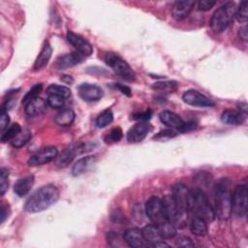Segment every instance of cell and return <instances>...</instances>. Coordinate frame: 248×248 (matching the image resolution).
<instances>
[{
  "label": "cell",
  "mask_w": 248,
  "mask_h": 248,
  "mask_svg": "<svg viewBox=\"0 0 248 248\" xmlns=\"http://www.w3.org/2000/svg\"><path fill=\"white\" fill-rule=\"evenodd\" d=\"M60 192L53 184H46L36 190L26 201L24 209L29 213L42 212L58 201Z\"/></svg>",
  "instance_id": "1"
},
{
  "label": "cell",
  "mask_w": 248,
  "mask_h": 248,
  "mask_svg": "<svg viewBox=\"0 0 248 248\" xmlns=\"http://www.w3.org/2000/svg\"><path fill=\"white\" fill-rule=\"evenodd\" d=\"M232 181L222 177L214 186V213L221 220L229 219L232 215Z\"/></svg>",
  "instance_id": "2"
},
{
  "label": "cell",
  "mask_w": 248,
  "mask_h": 248,
  "mask_svg": "<svg viewBox=\"0 0 248 248\" xmlns=\"http://www.w3.org/2000/svg\"><path fill=\"white\" fill-rule=\"evenodd\" d=\"M189 210L194 216L202 218L206 222H211L215 218L213 207L204 192L200 188L190 190Z\"/></svg>",
  "instance_id": "3"
},
{
  "label": "cell",
  "mask_w": 248,
  "mask_h": 248,
  "mask_svg": "<svg viewBox=\"0 0 248 248\" xmlns=\"http://www.w3.org/2000/svg\"><path fill=\"white\" fill-rule=\"evenodd\" d=\"M174 202L178 210V217L174 224L176 228H184L187 225L189 217V200H190V190L183 183H177L172 188L171 194Z\"/></svg>",
  "instance_id": "4"
},
{
  "label": "cell",
  "mask_w": 248,
  "mask_h": 248,
  "mask_svg": "<svg viewBox=\"0 0 248 248\" xmlns=\"http://www.w3.org/2000/svg\"><path fill=\"white\" fill-rule=\"evenodd\" d=\"M236 6L234 2H227L220 6L212 15L210 28L214 33H222L232 23L235 16Z\"/></svg>",
  "instance_id": "5"
},
{
  "label": "cell",
  "mask_w": 248,
  "mask_h": 248,
  "mask_svg": "<svg viewBox=\"0 0 248 248\" xmlns=\"http://www.w3.org/2000/svg\"><path fill=\"white\" fill-rule=\"evenodd\" d=\"M105 62L108 67L113 70L116 75H118L122 78L129 81H133L135 79V72L130 67V65L118 54L113 52H108L105 56Z\"/></svg>",
  "instance_id": "6"
},
{
  "label": "cell",
  "mask_w": 248,
  "mask_h": 248,
  "mask_svg": "<svg viewBox=\"0 0 248 248\" xmlns=\"http://www.w3.org/2000/svg\"><path fill=\"white\" fill-rule=\"evenodd\" d=\"M248 189L245 184L237 185L232 194V213L244 216L247 213Z\"/></svg>",
  "instance_id": "7"
},
{
  "label": "cell",
  "mask_w": 248,
  "mask_h": 248,
  "mask_svg": "<svg viewBox=\"0 0 248 248\" xmlns=\"http://www.w3.org/2000/svg\"><path fill=\"white\" fill-rule=\"evenodd\" d=\"M145 212L148 218L157 226L169 221L164 213L162 200L158 197H151L147 200L145 203Z\"/></svg>",
  "instance_id": "8"
},
{
  "label": "cell",
  "mask_w": 248,
  "mask_h": 248,
  "mask_svg": "<svg viewBox=\"0 0 248 248\" xmlns=\"http://www.w3.org/2000/svg\"><path fill=\"white\" fill-rule=\"evenodd\" d=\"M57 155H58V151L55 146L49 145V146L43 147L42 149H40L38 152H36L29 158L28 166L38 167V166L47 164L55 160Z\"/></svg>",
  "instance_id": "9"
},
{
  "label": "cell",
  "mask_w": 248,
  "mask_h": 248,
  "mask_svg": "<svg viewBox=\"0 0 248 248\" xmlns=\"http://www.w3.org/2000/svg\"><path fill=\"white\" fill-rule=\"evenodd\" d=\"M182 100L187 105H190L192 107H198V108H211L214 107L215 104L213 101H211L209 98L202 94L201 92L190 89L183 93Z\"/></svg>",
  "instance_id": "10"
},
{
  "label": "cell",
  "mask_w": 248,
  "mask_h": 248,
  "mask_svg": "<svg viewBox=\"0 0 248 248\" xmlns=\"http://www.w3.org/2000/svg\"><path fill=\"white\" fill-rule=\"evenodd\" d=\"M67 40L70 43V45H72L75 47L77 52L81 54L82 56L86 57L92 54L93 47L91 44L82 36L69 30L67 33Z\"/></svg>",
  "instance_id": "11"
},
{
  "label": "cell",
  "mask_w": 248,
  "mask_h": 248,
  "mask_svg": "<svg viewBox=\"0 0 248 248\" xmlns=\"http://www.w3.org/2000/svg\"><path fill=\"white\" fill-rule=\"evenodd\" d=\"M79 97L87 102H96L103 98L104 91L97 84L93 83H81L78 87Z\"/></svg>",
  "instance_id": "12"
},
{
  "label": "cell",
  "mask_w": 248,
  "mask_h": 248,
  "mask_svg": "<svg viewBox=\"0 0 248 248\" xmlns=\"http://www.w3.org/2000/svg\"><path fill=\"white\" fill-rule=\"evenodd\" d=\"M152 130V126L146 121H140L132 126L127 132V140L132 143L140 142L143 140L149 132Z\"/></svg>",
  "instance_id": "13"
},
{
  "label": "cell",
  "mask_w": 248,
  "mask_h": 248,
  "mask_svg": "<svg viewBox=\"0 0 248 248\" xmlns=\"http://www.w3.org/2000/svg\"><path fill=\"white\" fill-rule=\"evenodd\" d=\"M123 238L126 244L133 248L145 247L148 245L142 234V231L138 228H131L126 230L123 233Z\"/></svg>",
  "instance_id": "14"
},
{
  "label": "cell",
  "mask_w": 248,
  "mask_h": 248,
  "mask_svg": "<svg viewBox=\"0 0 248 248\" xmlns=\"http://www.w3.org/2000/svg\"><path fill=\"white\" fill-rule=\"evenodd\" d=\"M195 4L196 2L193 0H181L174 2L171 8V16L177 21L185 19L193 10Z\"/></svg>",
  "instance_id": "15"
},
{
  "label": "cell",
  "mask_w": 248,
  "mask_h": 248,
  "mask_svg": "<svg viewBox=\"0 0 248 248\" xmlns=\"http://www.w3.org/2000/svg\"><path fill=\"white\" fill-rule=\"evenodd\" d=\"M83 57L81 54L78 53V52H72V53H67L64 55L59 56L56 61H55V68L57 70H64L67 68H71L74 67L79 63H81V61L83 60Z\"/></svg>",
  "instance_id": "16"
},
{
  "label": "cell",
  "mask_w": 248,
  "mask_h": 248,
  "mask_svg": "<svg viewBox=\"0 0 248 248\" xmlns=\"http://www.w3.org/2000/svg\"><path fill=\"white\" fill-rule=\"evenodd\" d=\"M77 153H78L77 145L68 146L60 154L57 155V157L54 160V163L60 169L66 168L70 165V163H72V161L76 157Z\"/></svg>",
  "instance_id": "17"
},
{
  "label": "cell",
  "mask_w": 248,
  "mask_h": 248,
  "mask_svg": "<svg viewBox=\"0 0 248 248\" xmlns=\"http://www.w3.org/2000/svg\"><path fill=\"white\" fill-rule=\"evenodd\" d=\"M47 106V102L45 99L37 97L25 105V113L28 116L40 115L46 109Z\"/></svg>",
  "instance_id": "18"
},
{
  "label": "cell",
  "mask_w": 248,
  "mask_h": 248,
  "mask_svg": "<svg viewBox=\"0 0 248 248\" xmlns=\"http://www.w3.org/2000/svg\"><path fill=\"white\" fill-rule=\"evenodd\" d=\"M162 203H163V209H164L166 218L174 225L178 217V210L172 196L170 195V196L164 197V199L162 200Z\"/></svg>",
  "instance_id": "19"
},
{
  "label": "cell",
  "mask_w": 248,
  "mask_h": 248,
  "mask_svg": "<svg viewBox=\"0 0 248 248\" xmlns=\"http://www.w3.org/2000/svg\"><path fill=\"white\" fill-rule=\"evenodd\" d=\"M33 184H34V175L32 174L26 175L24 177L19 178L16 182L14 186V192L17 197L23 198L30 192Z\"/></svg>",
  "instance_id": "20"
},
{
  "label": "cell",
  "mask_w": 248,
  "mask_h": 248,
  "mask_svg": "<svg viewBox=\"0 0 248 248\" xmlns=\"http://www.w3.org/2000/svg\"><path fill=\"white\" fill-rule=\"evenodd\" d=\"M159 118L161 122L166 126L177 130H179L184 124V121L181 119L180 116L170 110H163L162 112H160Z\"/></svg>",
  "instance_id": "21"
},
{
  "label": "cell",
  "mask_w": 248,
  "mask_h": 248,
  "mask_svg": "<svg viewBox=\"0 0 248 248\" xmlns=\"http://www.w3.org/2000/svg\"><path fill=\"white\" fill-rule=\"evenodd\" d=\"M51 54H52V48H51L49 43L46 42L44 44V46H43V47H42V49H41L37 59L35 60L33 69L35 71H40L43 68H45L47 65L48 61H49V59L51 57Z\"/></svg>",
  "instance_id": "22"
},
{
  "label": "cell",
  "mask_w": 248,
  "mask_h": 248,
  "mask_svg": "<svg viewBox=\"0 0 248 248\" xmlns=\"http://www.w3.org/2000/svg\"><path fill=\"white\" fill-rule=\"evenodd\" d=\"M245 119V114L239 110L226 109L221 114V121L227 125H240Z\"/></svg>",
  "instance_id": "23"
},
{
  "label": "cell",
  "mask_w": 248,
  "mask_h": 248,
  "mask_svg": "<svg viewBox=\"0 0 248 248\" xmlns=\"http://www.w3.org/2000/svg\"><path fill=\"white\" fill-rule=\"evenodd\" d=\"M142 234L148 243V246H153L156 242H159L163 240L162 234L160 232V230L157 225H146L145 227L142 228Z\"/></svg>",
  "instance_id": "24"
},
{
  "label": "cell",
  "mask_w": 248,
  "mask_h": 248,
  "mask_svg": "<svg viewBox=\"0 0 248 248\" xmlns=\"http://www.w3.org/2000/svg\"><path fill=\"white\" fill-rule=\"evenodd\" d=\"M94 162H95V158L93 156H85L78 159L73 166L72 174L74 176H79L83 174L91 168Z\"/></svg>",
  "instance_id": "25"
},
{
  "label": "cell",
  "mask_w": 248,
  "mask_h": 248,
  "mask_svg": "<svg viewBox=\"0 0 248 248\" xmlns=\"http://www.w3.org/2000/svg\"><path fill=\"white\" fill-rule=\"evenodd\" d=\"M75 117H76V114L72 108H61L55 115V122L59 126L67 127L72 125V123L75 120Z\"/></svg>",
  "instance_id": "26"
},
{
  "label": "cell",
  "mask_w": 248,
  "mask_h": 248,
  "mask_svg": "<svg viewBox=\"0 0 248 248\" xmlns=\"http://www.w3.org/2000/svg\"><path fill=\"white\" fill-rule=\"evenodd\" d=\"M190 231L198 236H203L207 232V222L202 218L194 216L190 222Z\"/></svg>",
  "instance_id": "27"
},
{
  "label": "cell",
  "mask_w": 248,
  "mask_h": 248,
  "mask_svg": "<svg viewBox=\"0 0 248 248\" xmlns=\"http://www.w3.org/2000/svg\"><path fill=\"white\" fill-rule=\"evenodd\" d=\"M178 87V83L175 80H161L152 84V88L156 91L163 93H172Z\"/></svg>",
  "instance_id": "28"
},
{
  "label": "cell",
  "mask_w": 248,
  "mask_h": 248,
  "mask_svg": "<svg viewBox=\"0 0 248 248\" xmlns=\"http://www.w3.org/2000/svg\"><path fill=\"white\" fill-rule=\"evenodd\" d=\"M31 137V132L28 129H21V131L11 140V143L14 147L20 148L30 140Z\"/></svg>",
  "instance_id": "29"
},
{
  "label": "cell",
  "mask_w": 248,
  "mask_h": 248,
  "mask_svg": "<svg viewBox=\"0 0 248 248\" xmlns=\"http://www.w3.org/2000/svg\"><path fill=\"white\" fill-rule=\"evenodd\" d=\"M47 95H56L67 99L71 96V90L69 87L60 84H50L46 88Z\"/></svg>",
  "instance_id": "30"
},
{
  "label": "cell",
  "mask_w": 248,
  "mask_h": 248,
  "mask_svg": "<svg viewBox=\"0 0 248 248\" xmlns=\"http://www.w3.org/2000/svg\"><path fill=\"white\" fill-rule=\"evenodd\" d=\"M163 239L173 238L176 235V227L170 221H167L161 225H158Z\"/></svg>",
  "instance_id": "31"
},
{
  "label": "cell",
  "mask_w": 248,
  "mask_h": 248,
  "mask_svg": "<svg viewBox=\"0 0 248 248\" xmlns=\"http://www.w3.org/2000/svg\"><path fill=\"white\" fill-rule=\"evenodd\" d=\"M113 121V113L110 109L107 108L103 110L96 119V125L98 128H106Z\"/></svg>",
  "instance_id": "32"
},
{
  "label": "cell",
  "mask_w": 248,
  "mask_h": 248,
  "mask_svg": "<svg viewBox=\"0 0 248 248\" xmlns=\"http://www.w3.org/2000/svg\"><path fill=\"white\" fill-rule=\"evenodd\" d=\"M20 131H21V127L19 126L18 123L12 124L4 132L1 133V141L3 143L11 141Z\"/></svg>",
  "instance_id": "33"
},
{
  "label": "cell",
  "mask_w": 248,
  "mask_h": 248,
  "mask_svg": "<svg viewBox=\"0 0 248 248\" xmlns=\"http://www.w3.org/2000/svg\"><path fill=\"white\" fill-rule=\"evenodd\" d=\"M248 2L247 1H241L240 4L238 5V7L236 8L235 11V16L234 17L236 18V20L240 23H246L247 22V18H248Z\"/></svg>",
  "instance_id": "34"
},
{
  "label": "cell",
  "mask_w": 248,
  "mask_h": 248,
  "mask_svg": "<svg viewBox=\"0 0 248 248\" xmlns=\"http://www.w3.org/2000/svg\"><path fill=\"white\" fill-rule=\"evenodd\" d=\"M122 137H123L122 130L119 127H116V128H113L112 130H110L109 133L105 136L104 140L107 143H116V142L120 141Z\"/></svg>",
  "instance_id": "35"
},
{
  "label": "cell",
  "mask_w": 248,
  "mask_h": 248,
  "mask_svg": "<svg viewBox=\"0 0 248 248\" xmlns=\"http://www.w3.org/2000/svg\"><path fill=\"white\" fill-rule=\"evenodd\" d=\"M43 89V84L42 83H38V84H35L26 94L25 96L23 97L22 99V104L26 105L28 102H30L31 100L39 97V94L41 93Z\"/></svg>",
  "instance_id": "36"
},
{
  "label": "cell",
  "mask_w": 248,
  "mask_h": 248,
  "mask_svg": "<svg viewBox=\"0 0 248 248\" xmlns=\"http://www.w3.org/2000/svg\"><path fill=\"white\" fill-rule=\"evenodd\" d=\"M9 188V171L7 169L2 168L0 172V192L4 196Z\"/></svg>",
  "instance_id": "37"
},
{
  "label": "cell",
  "mask_w": 248,
  "mask_h": 248,
  "mask_svg": "<svg viewBox=\"0 0 248 248\" xmlns=\"http://www.w3.org/2000/svg\"><path fill=\"white\" fill-rule=\"evenodd\" d=\"M47 105L52 108H61L65 104V99L56 95H47Z\"/></svg>",
  "instance_id": "38"
},
{
  "label": "cell",
  "mask_w": 248,
  "mask_h": 248,
  "mask_svg": "<svg viewBox=\"0 0 248 248\" xmlns=\"http://www.w3.org/2000/svg\"><path fill=\"white\" fill-rule=\"evenodd\" d=\"M9 123H10V117L8 114V111L5 108H1L0 109V129H1V133L4 132L8 127H9Z\"/></svg>",
  "instance_id": "39"
},
{
  "label": "cell",
  "mask_w": 248,
  "mask_h": 248,
  "mask_svg": "<svg viewBox=\"0 0 248 248\" xmlns=\"http://www.w3.org/2000/svg\"><path fill=\"white\" fill-rule=\"evenodd\" d=\"M177 136V133L172 130H162L156 136H154V140H165V139H171Z\"/></svg>",
  "instance_id": "40"
},
{
  "label": "cell",
  "mask_w": 248,
  "mask_h": 248,
  "mask_svg": "<svg viewBox=\"0 0 248 248\" xmlns=\"http://www.w3.org/2000/svg\"><path fill=\"white\" fill-rule=\"evenodd\" d=\"M216 4V1L215 0H200L198 2V9L200 11H208L210 10L214 5Z\"/></svg>",
  "instance_id": "41"
},
{
  "label": "cell",
  "mask_w": 248,
  "mask_h": 248,
  "mask_svg": "<svg viewBox=\"0 0 248 248\" xmlns=\"http://www.w3.org/2000/svg\"><path fill=\"white\" fill-rule=\"evenodd\" d=\"M151 110L150 109H147L143 112H138V113H135L133 114V119H136V120H140V121H147L151 118Z\"/></svg>",
  "instance_id": "42"
},
{
  "label": "cell",
  "mask_w": 248,
  "mask_h": 248,
  "mask_svg": "<svg viewBox=\"0 0 248 248\" xmlns=\"http://www.w3.org/2000/svg\"><path fill=\"white\" fill-rule=\"evenodd\" d=\"M176 246L178 247H194L195 244L187 236H179L176 240Z\"/></svg>",
  "instance_id": "43"
},
{
  "label": "cell",
  "mask_w": 248,
  "mask_h": 248,
  "mask_svg": "<svg viewBox=\"0 0 248 248\" xmlns=\"http://www.w3.org/2000/svg\"><path fill=\"white\" fill-rule=\"evenodd\" d=\"M114 87L117 88L119 91H121V93H123L124 95L128 96V97H131L132 96V92H131V89L126 86V85H123L121 83H115L114 84Z\"/></svg>",
  "instance_id": "44"
},
{
  "label": "cell",
  "mask_w": 248,
  "mask_h": 248,
  "mask_svg": "<svg viewBox=\"0 0 248 248\" xmlns=\"http://www.w3.org/2000/svg\"><path fill=\"white\" fill-rule=\"evenodd\" d=\"M238 36H239V38H240L242 41L247 42V40H248V28H247L246 25H243L242 27L239 28V30H238Z\"/></svg>",
  "instance_id": "45"
},
{
  "label": "cell",
  "mask_w": 248,
  "mask_h": 248,
  "mask_svg": "<svg viewBox=\"0 0 248 248\" xmlns=\"http://www.w3.org/2000/svg\"><path fill=\"white\" fill-rule=\"evenodd\" d=\"M8 216H9L8 205H6L2 202V204H1V224H3L5 222V220L8 218Z\"/></svg>",
  "instance_id": "46"
},
{
  "label": "cell",
  "mask_w": 248,
  "mask_h": 248,
  "mask_svg": "<svg viewBox=\"0 0 248 248\" xmlns=\"http://www.w3.org/2000/svg\"><path fill=\"white\" fill-rule=\"evenodd\" d=\"M61 80L67 84H71L74 82V79L71 76H68V75H64L61 77Z\"/></svg>",
  "instance_id": "47"
}]
</instances>
